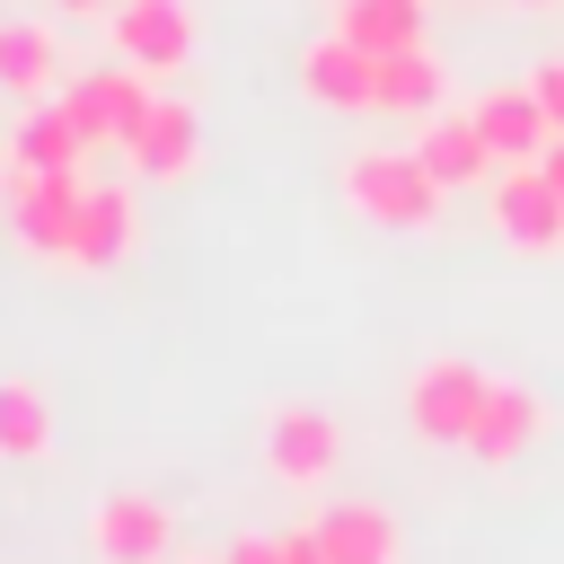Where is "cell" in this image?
Here are the masks:
<instances>
[{"instance_id": "cell-1", "label": "cell", "mask_w": 564, "mask_h": 564, "mask_svg": "<svg viewBox=\"0 0 564 564\" xmlns=\"http://www.w3.org/2000/svg\"><path fill=\"white\" fill-rule=\"evenodd\" d=\"M344 203L379 229H432L441 220V185L414 150H352L344 159Z\"/></svg>"}, {"instance_id": "cell-2", "label": "cell", "mask_w": 564, "mask_h": 564, "mask_svg": "<svg viewBox=\"0 0 564 564\" xmlns=\"http://www.w3.org/2000/svg\"><path fill=\"white\" fill-rule=\"evenodd\" d=\"M485 397H494V370L467 361V352H432L414 379H405V423L441 449H467V432L485 423Z\"/></svg>"}, {"instance_id": "cell-3", "label": "cell", "mask_w": 564, "mask_h": 564, "mask_svg": "<svg viewBox=\"0 0 564 564\" xmlns=\"http://www.w3.org/2000/svg\"><path fill=\"white\" fill-rule=\"evenodd\" d=\"M79 212H88V176H79V167L9 176V229H18V247H26V256L70 264V247H79Z\"/></svg>"}, {"instance_id": "cell-4", "label": "cell", "mask_w": 564, "mask_h": 564, "mask_svg": "<svg viewBox=\"0 0 564 564\" xmlns=\"http://www.w3.org/2000/svg\"><path fill=\"white\" fill-rule=\"evenodd\" d=\"M88 546H97V564H167V546H176V511H167L159 494H141V485L97 494V511H88Z\"/></svg>"}, {"instance_id": "cell-5", "label": "cell", "mask_w": 564, "mask_h": 564, "mask_svg": "<svg viewBox=\"0 0 564 564\" xmlns=\"http://www.w3.org/2000/svg\"><path fill=\"white\" fill-rule=\"evenodd\" d=\"M335 458H344V423L326 414V405H273L264 414V467L282 476V485H326L335 476Z\"/></svg>"}, {"instance_id": "cell-6", "label": "cell", "mask_w": 564, "mask_h": 564, "mask_svg": "<svg viewBox=\"0 0 564 564\" xmlns=\"http://www.w3.org/2000/svg\"><path fill=\"white\" fill-rule=\"evenodd\" d=\"M106 35H115V62L123 70H150V79L194 62V9L185 0H123L106 18Z\"/></svg>"}, {"instance_id": "cell-7", "label": "cell", "mask_w": 564, "mask_h": 564, "mask_svg": "<svg viewBox=\"0 0 564 564\" xmlns=\"http://www.w3.org/2000/svg\"><path fill=\"white\" fill-rule=\"evenodd\" d=\"M62 106H70V123L88 132V150H97V141H115V150H123V141L150 123V106H159V97H150V70H88V79H70V88H62Z\"/></svg>"}, {"instance_id": "cell-8", "label": "cell", "mask_w": 564, "mask_h": 564, "mask_svg": "<svg viewBox=\"0 0 564 564\" xmlns=\"http://www.w3.org/2000/svg\"><path fill=\"white\" fill-rule=\"evenodd\" d=\"M494 229L520 247V256H555L564 247V194L546 185V167H494Z\"/></svg>"}, {"instance_id": "cell-9", "label": "cell", "mask_w": 564, "mask_h": 564, "mask_svg": "<svg viewBox=\"0 0 564 564\" xmlns=\"http://www.w3.org/2000/svg\"><path fill=\"white\" fill-rule=\"evenodd\" d=\"M300 97L326 106V115H370L379 106V62L361 44H344V35H317L300 53Z\"/></svg>"}, {"instance_id": "cell-10", "label": "cell", "mask_w": 564, "mask_h": 564, "mask_svg": "<svg viewBox=\"0 0 564 564\" xmlns=\"http://www.w3.org/2000/svg\"><path fill=\"white\" fill-rule=\"evenodd\" d=\"M308 538H317L326 564H405V529H397V511H379V502H326V511L308 520Z\"/></svg>"}, {"instance_id": "cell-11", "label": "cell", "mask_w": 564, "mask_h": 564, "mask_svg": "<svg viewBox=\"0 0 564 564\" xmlns=\"http://www.w3.org/2000/svg\"><path fill=\"white\" fill-rule=\"evenodd\" d=\"M467 115H476V132H485V150H494L502 167H529V159L555 141V123H546V106H538L529 79H520V88H485Z\"/></svg>"}, {"instance_id": "cell-12", "label": "cell", "mask_w": 564, "mask_h": 564, "mask_svg": "<svg viewBox=\"0 0 564 564\" xmlns=\"http://www.w3.org/2000/svg\"><path fill=\"white\" fill-rule=\"evenodd\" d=\"M123 159H132L150 185H176V176H194V159H203V115H194L185 97H159V106H150V123L123 141Z\"/></svg>"}, {"instance_id": "cell-13", "label": "cell", "mask_w": 564, "mask_h": 564, "mask_svg": "<svg viewBox=\"0 0 564 564\" xmlns=\"http://www.w3.org/2000/svg\"><path fill=\"white\" fill-rule=\"evenodd\" d=\"M414 159L432 167V185L441 194H458V185H494V150H485V132H476V115H423V132H414Z\"/></svg>"}, {"instance_id": "cell-14", "label": "cell", "mask_w": 564, "mask_h": 564, "mask_svg": "<svg viewBox=\"0 0 564 564\" xmlns=\"http://www.w3.org/2000/svg\"><path fill=\"white\" fill-rule=\"evenodd\" d=\"M546 432V397L538 388H520V379H494V397H485V423L467 432V458H485V467H511L529 441Z\"/></svg>"}, {"instance_id": "cell-15", "label": "cell", "mask_w": 564, "mask_h": 564, "mask_svg": "<svg viewBox=\"0 0 564 564\" xmlns=\"http://www.w3.org/2000/svg\"><path fill=\"white\" fill-rule=\"evenodd\" d=\"M0 88L26 97V106H44V97L62 88V35H53L44 18H9V26H0Z\"/></svg>"}, {"instance_id": "cell-16", "label": "cell", "mask_w": 564, "mask_h": 564, "mask_svg": "<svg viewBox=\"0 0 564 564\" xmlns=\"http://www.w3.org/2000/svg\"><path fill=\"white\" fill-rule=\"evenodd\" d=\"M79 159H88V132L70 123V106L62 97L26 106L18 141H9V176H53V167H79Z\"/></svg>"}, {"instance_id": "cell-17", "label": "cell", "mask_w": 564, "mask_h": 564, "mask_svg": "<svg viewBox=\"0 0 564 564\" xmlns=\"http://www.w3.org/2000/svg\"><path fill=\"white\" fill-rule=\"evenodd\" d=\"M132 238H141L132 194H123V185H88V212H79V247H70V264H79V273H115V264L132 256Z\"/></svg>"}, {"instance_id": "cell-18", "label": "cell", "mask_w": 564, "mask_h": 564, "mask_svg": "<svg viewBox=\"0 0 564 564\" xmlns=\"http://www.w3.org/2000/svg\"><path fill=\"white\" fill-rule=\"evenodd\" d=\"M335 35L361 44L370 62L405 53V44H423V0H335Z\"/></svg>"}, {"instance_id": "cell-19", "label": "cell", "mask_w": 564, "mask_h": 564, "mask_svg": "<svg viewBox=\"0 0 564 564\" xmlns=\"http://www.w3.org/2000/svg\"><path fill=\"white\" fill-rule=\"evenodd\" d=\"M441 88H449V70L432 62V44L379 53V106L370 115H441Z\"/></svg>"}, {"instance_id": "cell-20", "label": "cell", "mask_w": 564, "mask_h": 564, "mask_svg": "<svg viewBox=\"0 0 564 564\" xmlns=\"http://www.w3.org/2000/svg\"><path fill=\"white\" fill-rule=\"evenodd\" d=\"M53 449V397L35 379H0V458H44Z\"/></svg>"}, {"instance_id": "cell-21", "label": "cell", "mask_w": 564, "mask_h": 564, "mask_svg": "<svg viewBox=\"0 0 564 564\" xmlns=\"http://www.w3.org/2000/svg\"><path fill=\"white\" fill-rule=\"evenodd\" d=\"M529 88H538V106H546V123L564 132V53H555V62H538V70H529Z\"/></svg>"}, {"instance_id": "cell-22", "label": "cell", "mask_w": 564, "mask_h": 564, "mask_svg": "<svg viewBox=\"0 0 564 564\" xmlns=\"http://www.w3.org/2000/svg\"><path fill=\"white\" fill-rule=\"evenodd\" d=\"M220 564H282V538H229Z\"/></svg>"}, {"instance_id": "cell-23", "label": "cell", "mask_w": 564, "mask_h": 564, "mask_svg": "<svg viewBox=\"0 0 564 564\" xmlns=\"http://www.w3.org/2000/svg\"><path fill=\"white\" fill-rule=\"evenodd\" d=\"M282 564H326V555H317V538H308V529H291V538H282Z\"/></svg>"}, {"instance_id": "cell-24", "label": "cell", "mask_w": 564, "mask_h": 564, "mask_svg": "<svg viewBox=\"0 0 564 564\" xmlns=\"http://www.w3.org/2000/svg\"><path fill=\"white\" fill-rule=\"evenodd\" d=\"M538 167H546V185H555V194H564V132H555V141H546V150H538Z\"/></svg>"}, {"instance_id": "cell-25", "label": "cell", "mask_w": 564, "mask_h": 564, "mask_svg": "<svg viewBox=\"0 0 564 564\" xmlns=\"http://www.w3.org/2000/svg\"><path fill=\"white\" fill-rule=\"evenodd\" d=\"M53 9H62V18H115L123 0H53Z\"/></svg>"}]
</instances>
